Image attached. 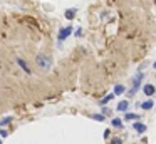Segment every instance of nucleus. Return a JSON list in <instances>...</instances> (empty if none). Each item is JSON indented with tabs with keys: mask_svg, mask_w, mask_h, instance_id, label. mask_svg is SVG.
Instances as JSON below:
<instances>
[{
	"mask_svg": "<svg viewBox=\"0 0 156 144\" xmlns=\"http://www.w3.org/2000/svg\"><path fill=\"white\" fill-rule=\"evenodd\" d=\"M143 77H144V76H143L141 72H138V74H136L134 80H133V89H131V90H129V92H128V96H129V97H133V96H134L136 92H138L139 86H141V80H143Z\"/></svg>",
	"mask_w": 156,
	"mask_h": 144,
	"instance_id": "2",
	"label": "nucleus"
},
{
	"mask_svg": "<svg viewBox=\"0 0 156 144\" xmlns=\"http://www.w3.org/2000/svg\"><path fill=\"white\" fill-rule=\"evenodd\" d=\"M17 64H19V67H20V69L24 70L25 74H29V76H30V69H29L27 62H25V60L22 59V57H19V59H17Z\"/></svg>",
	"mask_w": 156,
	"mask_h": 144,
	"instance_id": "5",
	"label": "nucleus"
},
{
	"mask_svg": "<svg viewBox=\"0 0 156 144\" xmlns=\"http://www.w3.org/2000/svg\"><path fill=\"white\" fill-rule=\"evenodd\" d=\"M76 13H77V10H76V9H69V10H66L64 17H66L67 20H74V19H76Z\"/></svg>",
	"mask_w": 156,
	"mask_h": 144,
	"instance_id": "11",
	"label": "nucleus"
},
{
	"mask_svg": "<svg viewBox=\"0 0 156 144\" xmlns=\"http://www.w3.org/2000/svg\"><path fill=\"white\" fill-rule=\"evenodd\" d=\"M102 114H109V109H108V107H102Z\"/></svg>",
	"mask_w": 156,
	"mask_h": 144,
	"instance_id": "20",
	"label": "nucleus"
},
{
	"mask_svg": "<svg viewBox=\"0 0 156 144\" xmlns=\"http://www.w3.org/2000/svg\"><path fill=\"white\" fill-rule=\"evenodd\" d=\"M129 107V100H121V102L118 104V107H116V111H119V112H126Z\"/></svg>",
	"mask_w": 156,
	"mask_h": 144,
	"instance_id": "8",
	"label": "nucleus"
},
{
	"mask_svg": "<svg viewBox=\"0 0 156 144\" xmlns=\"http://www.w3.org/2000/svg\"><path fill=\"white\" fill-rule=\"evenodd\" d=\"M81 35H82V29L77 27V29H76V37H81Z\"/></svg>",
	"mask_w": 156,
	"mask_h": 144,
	"instance_id": "18",
	"label": "nucleus"
},
{
	"mask_svg": "<svg viewBox=\"0 0 156 144\" xmlns=\"http://www.w3.org/2000/svg\"><path fill=\"white\" fill-rule=\"evenodd\" d=\"M109 136H111V131H104V139H109Z\"/></svg>",
	"mask_w": 156,
	"mask_h": 144,
	"instance_id": "19",
	"label": "nucleus"
},
{
	"mask_svg": "<svg viewBox=\"0 0 156 144\" xmlns=\"http://www.w3.org/2000/svg\"><path fill=\"white\" fill-rule=\"evenodd\" d=\"M121 94H126V87L122 84H116L114 86V94L112 96H121Z\"/></svg>",
	"mask_w": 156,
	"mask_h": 144,
	"instance_id": "9",
	"label": "nucleus"
},
{
	"mask_svg": "<svg viewBox=\"0 0 156 144\" xmlns=\"http://www.w3.org/2000/svg\"><path fill=\"white\" fill-rule=\"evenodd\" d=\"M133 129L136 131V132H139V134H143V132H146V124H143V122H139V121H136L134 124H133Z\"/></svg>",
	"mask_w": 156,
	"mask_h": 144,
	"instance_id": "4",
	"label": "nucleus"
},
{
	"mask_svg": "<svg viewBox=\"0 0 156 144\" xmlns=\"http://www.w3.org/2000/svg\"><path fill=\"white\" fill-rule=\"evenodd\" d=\"M72 33V27L71 25H67V27H62L61 30H59V35H57V40H59V44H62L66 39H67L69 35Z\"/></svg>",
	"mask_w": 156,
	"mask_h": 144,
	"instance_id": "3",
	"label": "nucleus"
},
{
	"mask_svg": "<svg viewBox=\"0 0 156 144\" xmlns=\"http://www.w3.org/2000/svg\"><path fill=\"white\" fill-rule=\"evenodd\" d=\"M111 126L116 129H122V121L119 117H114V119H111Z\"/></svg>",
	"mask_w": 156,
	"mask_h": 144,
	"instance_id": "12",
	"label": "nucleus"
},
{
	"mask_svg": "<svg viewBox=\"0 0 156 144\" xmlns=\"http://www.w3.org/2000/svg\"><path fill=\"white\" fill-rule=\"evenodd\" d=\"M9 136V131H5V129H0V137H7Z\"/></svg>",
	"mask_w": 156,
	"mask_h": 144,
	"instance_id": "17",
	"label": "nucleus"
},
{
	"mask_svg": "<svg viewBox=\"0 0 156 144\" xmlns=\"http://www.w3.org/2000/svg\"><path fill=\"white\" fill-rule=\"evenodd\" d=\"M109 144H122V139H121V137H112Z\"/></svg>",
	"mask_w": 156,
	"mask_h": 144,
	"instance_id": "16",
	"label": "nucleus"
},
{
	"mask_svg": "<svg viewBox=\"0 0 156 144\" xmlns=\"http://www.w3.org/2000/svg\"><path fill=\"white\" fill-rule=\"evenodd\" d=\"M35 62H37V65L41 67L42 70H49L51 69V65H52V60H51V57L49 55H45V54H39L37 57H35Z\"/></svg>",
	"mask_w": 156,
	"mask_h": 144,
	"instance_id": "1",
	"label": "nucleus"
},
{
	"mask_svg": "<svg viewBox=\"0 0 156 144\" xmlns=\"http://www.w3.org/2000/svg\"><path fill=\"white\" fill-rule=\"evenodd\" d=\"M91 119H94V121H98V122H104L106 121V116H102V114H91Z\"/></svg>",
	"mask_w": 156,
	"mask_h": 144,
	"instance_id": "13",
	"label": "nucleus"
},
{
	"mask_svg": "<svg viewBox=\"0 0 156 144\" xmlns=\"http://www.w3.org/2000/svg\"><path fill=\"white\" fill-rule=\"evenodd\" d=\"M12 121H14V117H4V119H0V126H7V124H10Z\"/></svg>",
	"mask_w": 156,
	"mask_h": 144,
	"instance_id": "15",
	"label": "nucleus"
},
{
	"mask_svg": "<svg viewBox=\"0 0 156 144\" xmlns=\"http://www.w3.org/2000/svg\"><path fill=\"white\" fill-rule=\"evenodd\" d=\"M111 99H112V94H108V96H106L104 99H101V100H99V106H101V107H102V106H106V104H108Z\"/></svg>",
	"mask_w": 156,
	"mask_h": 144,
	"instance_id": "14",
	"label": "nucleus"
},
{
	"mask_svg": "<svg viewBox=\"0 0 156 144\" xmlns=\"http://www.w3.org/2000/svg\"><path fill=\"white\" fill-rule=\"evenodd\" d=\"M139 107H141L143 111H151L153 107H154V100H153V99H148V100H144L143 104H139Z\"/></svg>",
	"mask_w": 156,
	"mask_h": 144,
	"instance_id": "6",
	"label": "nucleus"
},
{
	"mask_svg": "<svg viewBox=\"0 0 156 144\" xmlns=\"http://www.w3.org/2000/svg\"><path fill=\"white\" fill-rule=\"evenodd\" d=\"M124 119H126V121H138V119H139V114L126 111V112H124Z\"/></svg>",
	"mask_w": 156,
	"mask_h": 144,
	"instance_id": "10",
	"label": "nucleus"
},
{
	"mask_svg": "<svg viewBox=\"0 0 156 144\" xmlns=\"http://www.w3.org/2000/svg\"><path fill=\"white\" fill-rule=\"evenodd\" d=\"M0 144H2V139H0Z\"/></svg>",
	"mask_w": 156,
	"mask_h": 144,
	"instance_id": "21",
	"label": "nucleus"
},
{
	"mask_svg": "<svg viewBox=\"0 0 156 144\" xmlns=\"http://www.w3.org/2000/svg\"><path fill=\"white\" fill-rule=\"evenodd\" d=\"M154 86H153V84H146V86L144 87H143V92H144L146 94V96H149V97H151V96H154Z\"/></svg>",
	"mask_w": 156,
	"mask_h": 144,
	"instance_id": "7",
	"label": "nucleus"
}]
</instances>
